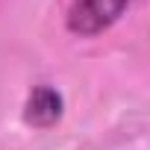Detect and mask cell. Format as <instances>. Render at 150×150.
<instances>
[{
  "mask_svg": "<svg viewBox=\"0 0 150 150\" xmlns=\"http://www.w3.org/2000/svg\"><path fill=\"white\" fill-rule=\"evenodd\" d=\"M132 3L135 0H74L65 15V27L80 38H94L118 24Z\"/></svg>",
  "mask_w": 150,
  "mask_h": 150,
  "instance_id": "cell-1",
  "label": "cell"
},
{
  "mask_svg": "<svg viewBox=\"0 0 150 150\" xmlns=\"http://www.w3.org/2000/svg\"><path fill=\"white\" fill-rule=\"evenodd\" d=\"M62 112H65V100L62 94L53 88V86H35L30 94H27V103H24V121L35 129H50L62 121Z\"/></svg>",
  "mask_w": 150,
  "mask_h": 150,
  "instance_id": "cell-2",
  "label": "cell"
}]
</instances>
